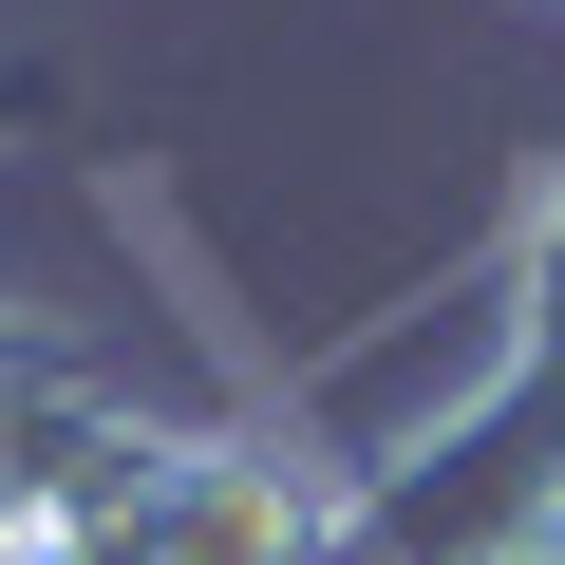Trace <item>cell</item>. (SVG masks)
I'll return each mask as SVG.
<instances>
[{"mask_svg": "<svg viewBox=\"0 0 565 565\" xmlns=\"http://www.w3.org/2000/svg\"><path fill=\"white\" fill-rule=\"evenodd\" d=\"M340 565H565V377L490 359L434 434L359 452Z\"/></svg>", "mask_w": 565, "mask_h": 565, "instance_id": "cell-1", "label": "cell"}, {"mask_svg": "<svg viewBox=\"0 0 565 565\" xmlns=\"http://www.w3.org/2000/svg\"><path fill=\"white\" fill-rule=\"evenodd\" d=\"M39 114H57V76H39V57H0V132H39Z\"/></svg>", "mask_w": 565, "mask_h": 565, "instance_id": "cell-3", "label": "cell"}, {"mask_svg": "<svg viewBox=\"0 0 565 565\" xmlns=\"http://www.w3.org/2000/svg\"><path fill=\"white\" fill-rule=\"evenodd\" d=\"M490 302H509V359L565 377V151L509 189V245H490Z\"/></svg>", "mask_w": 565, "mask_h": 565, "instance_id": "cell-2", "label": "cell"}]
</instances>
